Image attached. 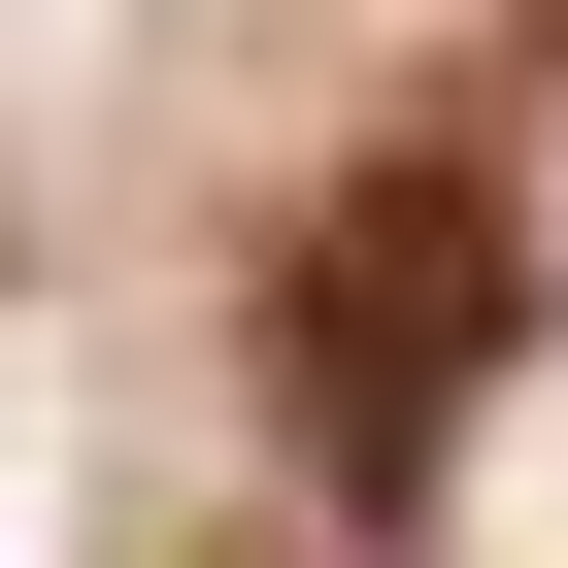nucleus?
I'll return each mask as SVG.
<instances>
[{
    "instance_id": "f257e3e1",
    "label": "nucleus",
    "mask_w": 568,
    "mask_h": 568,
    "mask_svg": "<svg viewBox=\"0 0 568 568\" xmlns=\"http://www.w3.org/2000/svg\"><path fill=\"white\" fill-rule=\"evenodd\" d=\"M501 335H535L501 168H335V201H302V435H335V468H435V435L501 402Z\"/></svg>"
}]
</instances>
